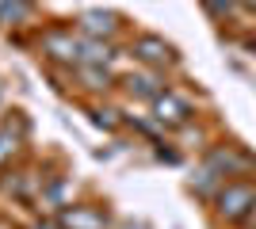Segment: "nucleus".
I'll list each match as a JSON object with an SVG mask.
<instances>
[{
    "label": "nucleus",
    "instance_id": "0eeeda50",
    "mask_svg": "<svg viewBox=\"0 0 256 229\" xmlns=\"http://www.w3.org/2000/svg\"><path fill=\"white\" fill-rule=\"evenodd\" d=\"M80 31L92 34V38H111L118 31V15H111V11H84L80 15Z\"/></svg>",
    "mask_w": 256,
    "mask_h": 229
},
{
    "label": "nucleus",
    "instance_id": "f8f14e48",
    "mask_svg": "<svg viewBox=\"0 0 256 229\" xmlns=\"http://www.w3.org/2000/svg\"><path fill=\"white\" fill-rule=\"evenodd\" d=\"M118 111H111V107H96L92 111V119H96V126H107V130H115L118 126V119H115Z\"/></svg>",
    "mask_w": 256,
    "mask_h": 229
},
{
    "label": "nucleus",
    "instance_id": "9d476101",
    "mask_svg": "<svg viewBox=\"0 0 256 229\" xmlns=\"http://www.w3.org/2000/svg\"><path fill=\"white\" fill-rule=\"evenodd\" d=\"M20 134H23V126H16V130H12V122L0 126V164H8L20 153Z\"/></svg>",
    "mask_w": 256,
    "mask_h": 229
},
{
    "label": "nucleus",
    "instance_id": "423d86ee",
    "mask_svg": "<svg viewBox=\"0 0 256 229\" xmlns=\"http://www.w3.org/2000/svg\"><path fill=\"white\" fill-rule=\"evenodd\" d=\"M206 164H210L214 172H226V176H237V172H248V168H252V161H248L241 149H234V145H218V149L206 157Z\"/></svg>",
    "mask_w": 256,
    "mask_h": 229
},
{
    "label": "nucleus",
    "instance_id": "f257e3e1",
    "mask_svg": "<svg viewBox=\"0 0 256 229\" xmlns=\"http://www.w3.org/2000/svg\"><path fill=\"white\" fill-rule=\"evenodd\" d=\"M42 54L58 65H76L80 61V38L69 27H50V31H42Z\"/></svg>",
    "mask_w": 256,
    "mask_h": 229
},
{
    "label": "nucleus",
    "instance_id": "20e7f679",
    "mask_svg": "<svg viewBox=\"0 0 256 229\" xmlns=\"http://www.w3.org/2000/svg\"><path fill=\"white\" fill-rule=\"evenodd\" d=\"M134 57H138V61H146V65H153V69H160V65H168L176 54H172L168 42H160L157 34H142L138 42H134Z\"/></svg>",
    "mask_w": 256,
    "mask_h": 229
},
{
    "label": "nucleus",
    "instance_id": "f03ea898",
    "mask_svg": "<svg viewBox=\"0 0 256 229\" xmlns=\"http://www.w3.org/2000/svg\"><path fill=\"white\" fill-rule=\"evenodd\" d=\"M252 203H256V187L252 184H226L222 191H218V218L241 222Z\"/></svg>",
    "mask_w": 256,
    "mask_h": 229
},
{
    "label": "nucleus",
    "instance_id": "2eb2a0df",
    "mask_svg": "<svg viewBox=\"0 0 256 229\" xmlns=\"http://www.w3.org/2000/svg\"><path fill=\"white\" fill-rule=\"evenodd\" d=\"M241 222H245V226H256V203H252V207H248V214H245V218H241Z\"/></svg>",
    "mask_w": 256,
    "mask_h": 229
},
{
    "label": "nucleus",
    "instance_id": "4468645a",
    "mask_svg": "<svg viewBox=\"0 0 256 229\" xmlns=\"http://www.w3.org/2000/svg\"><path fill=\"white\" fill-rule=\"evenodd\" d=\"M31 229H62V222H34Z\"/></svg>",
    "mask_w": 256,
    "mask_h": 229
},
{
    "label": "nucleus",
    "instance_id": "39448f33",
    "mask_svg": "<svg viewBox=\"0 0 256 229\" xmlns=\"http://www.w3.org/2000/svg\"><path fill=\"white\" fill-rule=\"evenodd\" d=\"M58 222L62 229H107V214L96 207H65Z\"/></svg>",
    "mask_w": 256,
    "mask_h": 229
},
{
    "label": "nucleus",
    "instance_id": "7ed1b4c3",
    "mask_svg": "<svg viewBox=\"0 0 256 229\" xmlns=\"http://www.w3.org/2000/svg\"><path fill=\"white\" fill-rule=\"evenodd\" d=\"M153 119H157L160 126H184V122L192 119V103L180 99L176 92H160V96L153 99Z\"/></svg>",
    "mask_w": 256,
    "mask_h": 229
},
{
    "label": "nucleus",
    "instance_id": "1a4fd4ad",
    "mask_svg": "<svg viewBox=\"0 0 256 229\" xmlns=\"http://www.w3.org/2000/svg\"><path fill=\"white\" fill-rule=\"evenodd\" d=\"M115 57V50L104 42V38H88V42H80V65H107Z\"/></svg>",
    "mask_w": 256,
    "mask_h": 229
},
{
    "label": "nucleus",
    "instance_id": "6e6552de",
    "mask_svg": "<svg viewBox=\"0 0 256 229\" xmlns=\"http://www.w3.org/2000/svg\"><path fill=\"white\" fill-rule=\"evenodd\" d=\"M122 84H126L130 96H138V99H157L160 96V80L153 73H130Z\"/></svg>",
    "mask_w": 256,
    "mask_h": 229
},
{
    "label": "nucleus",
    "instance_id": "ddd939ff",
    "mask_svg": "<svg viewBox=\"0 0 256 229\" xmlns=\"http://www.w3.org/2000/svg\"><path fill=\"white\" fill-rule=\"evenodd\" d=\"M241 0H206V8H210V15H230V11L237 8Z\"/></svg>",
    "mask_w": 256,
    "mask_h": 229
},
{
    "label": "nucleus",
    "instance_id": "dca6fc26",
    "mask_svg": "<svg viewBox=\"0 0 256 229\" xmlns=\"http://www.w3.org/2000/svg\"><path fill=\"white\" fill-rule=\"evenodd\" d=\"M241 4H245V8H256V0H241Z\"/></svg>",
    "mask_w": 256,
    "mask_h": 229
},
{
    "label": "nucleus",
    "instance_id": "9b49d317",
    "mask_svg": "<svg viewBox=\"0 0 256 229\" xmlns=\"http://www.w3.org/2000/svg\"><path fill=\"white\" fill-rule=\"evenodd\" d=\"M16 180H4V191H12V195H20V199H27L31 195V184H34V176L31 172H12Z\"/></svg>",
    "mask_w": 256,
    "mask_h": 229
}]
</instances>
